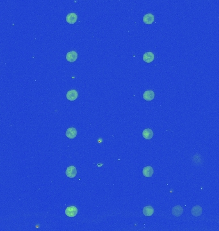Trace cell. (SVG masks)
<instances>
[{
  "instance_id": "8992f818",
  "label": "cell",
  "mask_w": 219,
  "mask_h": 231,
  "mask_svg": "<svg viewBox=\"0 0 219 231\" xmlns=\"http://www.w3.org/2000/svg\"><path fill=\"white\" fill-rule=\"evenodd\" d=\"M66 136L67 137H68L69 139H74L77 135V131L76 129L74 127H71L69 128L66 131Z\"/></svg>"
},
{
  "instance_id": "7c38bea8",
  "label": "cell",
  "mask_w": 219,
  "mask_h": 231,
  "mask_svg": "<svg viewBox=\"0 0 219 231\" xmlns=\"http://www.w3.org/2000/svg\"><path fill=\"white\" fill-rule=\"evenodd\" d=\"M202 208L199 206V205H196V206L193 207L191 211V213L195 217L200 216L202 214Z\"/></svg>"
},
{
  "instance_id": "3957f363",
  "label": "cell",
  "mask_w": 219,
  "mask_h": 231,
  "mask_svg": "<svg viewBox=\"0 0 219 231\" xmlns=\"http://www.w3.org/2000/svg\"><path fill=\"white\" fill-rule=\"evenodd\" d=\"M78 59V53L75 51H71L67 53L66 59L69 62H74Z\"/></svg>"
},
{
  "instance_id": "5b68a950",
  "label": "cell",
  "mask_w": 219,
  "mask_h": 231,
  "mask_svg": "<svg viewBox=\"0 0 219 231\" xmlns=\"http://www.w3.org/2000/svg\"><path fill=\"white\" fill-rule=\"evenodd\" d=\"M78 20V15L74 12L69 13L66 16V21L69 24H74Z\"/></svg>"
},
{
  "instance_id": "9c48e42d",
  "label": "cell",
  "mask_w": 219,
  "mask_h": 231,
  "mask_svg": "<svg viewBox=\"0 0 219 231\" xmlns=\"http://www.w3.org/2000/svg\"><path fill=\"white\" fill-rule=\"evenodd\" d=\"M142 173L145 177H151L154 173L153 168L151 166H145L142 170Z\"/></svg>"
},
{
  "instance_id": "30bf717a",
  "label": "cell",
  "mask_w": 219,
  "mask_h": 231,
  "mask_svg": "<svg viewBox=\"0 0 219 231\" xmlns=\"http://www.w3.org/2000/svg\"><path fill=\"white\" fill-rule=\"evenodd\" d=\"M154 16L151 13L145 14L144 16L143 17V21H144V23L147 24H152L154 22Z\"/></svg>"
},
{
  "instance_id": "277c9868",
  "label": "cell",
  "mask_w": 219,
  "mask_h": 231,
  "mask_svg": "<svg viewBox=\"0 0 219 231\" xmlns=\"http://www.w3.org/2000/svg\"><path fill=\"white\" fill-rule=\"evenodd\" d=\"M78 96V92L76 90H74V89L69 91L66 94L67 99L69 101H74V100H76L77 99Z\"/></svg>"
},
{
  "instance_id": "4fadbf2b",
  "label": "cell",
  "mask_w": 219,
  "mask_h": 231,
  "mask_svg": "<svg viewBox=\"0 0 219 231\" xmlns=\"http://www.w3.org/2000/svg\"><path fill=\"white\" fill-rule=\"evenodd\" d=\"M142 213L145 216H151L154 213V209L151 205H147L143 209Z\"/></svg>"
},
{
  "instance_id": "8fae6325",
  "label": "cell",
  "mask_w": 219,
  "mask_h": 231,
  "mask_svg": "<svg viewBox=\"0 0 219 231\" xmlns=\"http://www.w3.org/2000/svg\"><path fill=\"white\" fill-rule=\"evenodd\" d=\"M183 213V208L180 205H176L172 209V214L176 217H179Z\"/></svg>"
},
{
  "instance_id": "ba28073f",
  "label": "cell",
  "mask_w": 219,
  "mask_h": 231,
  "mask_svg": "<svg viewBox=\"0 0 219 231\" xmlns=\"http://www.w3.org/2000/svg\"><path fill=\"white\" fill-rule=\"evenodd\" d=\"M154 55L153 52H148L145 53L143 55V60L146 63H151L154 61Z\"/></svg>"
},
{
  "instance_id": "5bb4252c",
  "label": "cell",
  "mask_w": 219,
  "mask_h": 231,
  "mask_svg": "<svg viewBox=\"0 0 219 231\" xmlns=\"http://www.w3.org/2000/svg\"><path fill=\"white\" fill-rule=\"evenodd\" d=\"M142 136L145 140H151L153 137V132L150 128L144 129L142 132Z\"/></svg>"
},
{
  "instance_id": "7a4b0ae2",
  "label": "cell",
  "mask_w": 219,
  "mask_h": 231,
  "mask_svg": "<svg viewBox=\"0 0 219 231\" xmlns=\"http://www.w3.org/2000/svg\"><path fill=\"white\" fill-rule=\"evenodd\" d=\"M65 174L69 178H74L77 175V170L76 167L73 166H69L66 170Z\"/></svg>"
},
{
  "instance_id": "52a82bcc",
  "label": "cell",
  "mask_w": 219,
  "mask_h": 231,
  "mask_svg": "<svg viewBox=\"0 0 219 231\" xmlns=\"http://www.w3.org/2000/svg\"><path fill=\"white\" fill-rule=\"evenodd\" d=\"M155 93L152 90H147L145 91L143 94V98L146 101H151L154 98Z\"/></svg>"
},
{
  "instance_id": "6da1fadb",
  "label": "cell",
  "mask_w": 219,
  "mask_h": 231,
  "mask_svg": "<svg viewBox=\"0 0 219 231\" xmlns=\"http://www.w3.org/2000/svg\"><path fill=\"white\" fill-rule=\"evenodd\" d=\"M78 213V209L76 206L72 205L66 208L65 209V214L68 217H74L76 216Z\"/></svg>"
}]
</instances>
